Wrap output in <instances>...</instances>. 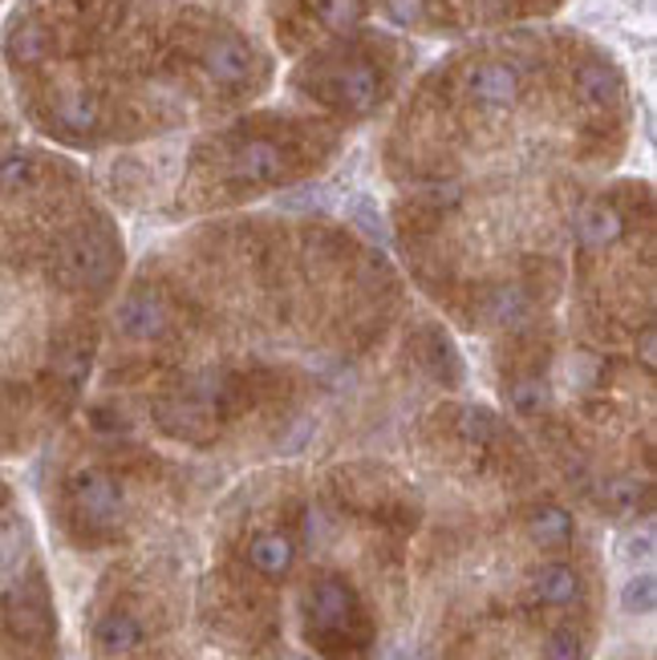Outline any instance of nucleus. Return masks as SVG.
Listing matches in <instances>:
<instances>
[{
	"label": "nucleus",
	"instance_id": "f257e3e1",
	"mask_svg": "<svg viewBox=\"0 0 657 660\" xmlns=\"http://www.w3.org/2000/svg\"><path fill=\"white\" fill-rule=\"evenodd\" d=\"M69 502H73L81 523H90L98 531L114 527L122 515V490L106 470H78L69 478Z\"/></svg>",
	"mask_w": 657,
	"mask_h": 660
},
{
	"label": "nucleus",
	"instance_id": "f03ea898",
	"mask_svg": "<svg viewBox=\"0 0 657 660\" xmlns=\"http://www.w3.org/2000/svg\"><path fill=\"white\" fill-rule=\"evenodd\" d=\"M467 93L475 106L484 110H508L520 98V73L503 61H479L467 73Z\"/></svg>",
	"mask_w": 657,
	"mask_h": 660
},
{
	"label": "nucleus",
	"instance_id": "7ed1b4c3",
	"mask_svg": "<svg viewBox=\"0 0 657 660\" xmlns=\"http://www.w3.org/2000/svg\"><path fill=\"white\" fill-rule=\"evenodd\" d=\"M228 171L240 183H276L284 174V150L276 143H243L231 155Z\"/></svg>",
	"mask_w": 657,
	"mask_h": 660
},
{
	"label": "nucleus",
	"instance_id": "20e7f679",
	"mask_svg": "<svg viewBox=\"0 0 657 660\" xmlns=\"http://www.w3.org/2000/svg\"><path fill=\"white\" fill-rule=\"evenodd\" d=\"M349 612H353V592L341 580H321L309 592V628H317V633L346 628Z\"/></svg>",
	"mask_w": 657,
	"mask_h": 660
},
{
	"label": "nucleus",
	"instance_id": "39448f33",
	"mask_svg": "<svg viewBox=\"0 0 657 660\" xmlns=\"http://www.w3.org/2000/svg\"><path fill=\"white\" fill-rule=\"evenodd\" d=\"M143 624L131 616V612H106L102 621L94 624V645L106 652V657H122V652H135L143 645Z\"/></svg>",
	"mask_w": 657,
	"mask_h": 660
},
{
	"label": "nucleus",
	"instance_id": "423d86ee",
	"mask_svg": "<svg viewBox=\"0 0 657 660\" xmlns=\"http://www.w3.org/2000/svg\"><path fill=\"white\" fill-rule=\"evenodd\" d=\"M532 595L548 607H568L580 595V576L568 564H544L532 576Z\"/></svg>",
	"mask_w": 657,
	"mask_h": 660
},
{
	"label": "nucleus",
	"instance_id": "0eeeda50",
	"mask_svg": "<svg viewBox=\"0 0 657 660\" xmlns=\"http://www.w3.org/2000/svg\"><path fill=\"white\" fill-rule=\"evenodd\" d=\"M248 564L260 576H284L293 568V539H284L281 531H264L248 543Z\"/></svg>",
	"mask_w": 657,
	"mask_h": 660
},
{
	"label": "nucleus",
	"instance_id": "6e6552de",
	"mask_svg": "<svg viewBox=\"0 0 657 660\" xmlns=\"http://www.w3.org/2000/svg\"><path fill=\"white\" fill-rule=\"evenodd\" d=\"M167 325V312L155 296H131V300L118 308V329L131 332V337H155Z\"/></svg>",
	"mask_w": 657,
	"mask_h": 660
},
{
	"label": "nucleus",
	"instance_id": "1a4fd4ad",
	"mask_svg": "<svg viewBox=\"0 0 657 660\" xmlns=\"http://www.w3.org/2000/svg\"><path fill=\"white\" fill-rule=\"evenodd\" d=\"M528 531H532V539L540 547H560V543L573 539V515L564 507H540L532 523H528Z\"/></svg>",
	"mask_w": 657,
	"mask_h": 660
},
{
	"label": "nucleus",
	"instance_id": "9d476101",
	"mask_svg": "<svg viewBox=\"0 0 657 660\" xmlns=\"http://www.w3.org/2000/svg\"><path fill=\"white\" fill-rule=\"evenodd\" d=\"M657 604V580H654V571L642 568V571H633L630 580L621 583V612L625 616H649Z\"/></svg>",
	"mask_w": 657,
	"mask_h": 660
},
{
	"label": "nucleus",
	"instance_id": "9b49d317",
	"mask_svg": "<svg viewBox=\"0 0 657 660\" xmlns=\"http://www.w3.org/2000/svg\"><path fill=\"white\" fill-rule=\"evenodd\" d=\"M25 527L21 523H0V583H9L21 571V559H25Z\"/></svg>",
	"mask_w": 657,
	"mask_h": 660
},
{
	"label": "nucleus",
	"instance_id": "f8f14e48",
	"mask_svg": "<svg viewBox=\"0 0 657 660\" xmlns=\"http://www.w3.org/2000/svg\"><path fill=\"white\" fill-rule=\"evenodd\" d=\"M110 264V251L94 239H81L78 248H69V276L73 280H94Z\"/></svg>",
	"mask_w": 657,
	"mask_h": 660
},
{
	"label": "nucleus",
	"instance_id": "ddd939ff",
	"mask_svg": "<svg viewBox=\"0 0 657 660\" xmlns=\"http://www.w3.org/2000/svg\"><path fill=\"white\" fill-rule=\"evenodd\" d=\"M496 413L484 410V406H467V410L458 413V434L467 437V442H491L496 437Z\"/></svg>",
	"mask_w": 657,
	"mask_h": 660
},
{
	"label": "nucleus",
	"instance_id": "4468645a",
	"mask_svg": "<svg viewBox=\"0 0 657 660\" xmlns=\"http://www.w3.org/2000/svg\"><path fill=\"white\" fill-rule=\"evenodd\" d=\"M544 660H585V640L577 628H556L544 640Z\"/></svg>",
	"mask_w": 657,
	"mask_h": 660
},
{
	"label": "nucleus",
	"instance_id": "2eb2a0df",
	"mask_svg": "<svg viewBox=\"0 0 657 660\" xmlns=\"http://www.w3.org/2000/svg\"><path fill=\"white\" fill-rule=\"evenodd\" d=\"M618 559L621 564H630V568H637V564H649L654 559V531L645 527V531H630L625 539L618 543Z\"/></svg>",
	"mask_w": 657,
	"mask_h": 660
},
{
	"label": "nucleus",
	"instance_id": "dca6fc26",
	"mask_svg": "<svg viewBox=\"0 0 657 660\" xmlns=\"http://www.w3.org/2000/svg\"><path fill=\"white\" fill-rule=\"evenodd\" d=\"M618 231H621V219L613 212L592 207L589 215H580V236H585V243H604V239H613Z\"/></svg>",
	"mask_w": 657,
	"mask_h": 660
},
{
	"label": "nucleus",
	"instance_id": "f3484780",
	"mask_svg": "<svg viewBox=\"0 0 657 660\" xmlns=\"http://www.w3.org/2000/svg\"><path fill=\"white\" fill-rule=\"evenodd\" d=\"M508 397L520 413H540L544 410V401H548V389H544L540 382H532V377H523V382L511 385Z\"/></svg>",
	"mask_w": 657,
	"mask_h": 660
},
{
	"label": "nucleus",
	"instance_id": "a211bd4d",
	"mask_svg": "<svg viewBox=\"0 0 657 660\" xmlns=\"http://www.w3.org/2000/svg\"><path fill=\"white\" fill-rule=\"evenodd\" d=\"M642 494H645V487L637 478H613V482H604V502L618 507V511H633Z\"/></svg>",
	"mask_w": 657,
	"mask_h": 660
},
{
	"label": "nucleus",
	"instance_id": "6ab92c4d",
	"mask_svg": "<svg viewBox=\"0 0 657 660\" xmlns=\"http://www.w3.org/2000/svg\"><path fill=\"white\" fill-rule=\"evenodd\" d=\"M353 224L362 227L365 236H382L386 239V219H382V212H377L374 203H370V198H358V203H353Z\"/></svg>",
	"mask_w": 657,
	"mask_h": 660
},
{
	"label": "nucleus",
	"instance_id": "aec40b11",
	"mask_svg": "<svg viewBox=\"0 0 657 660\" xmlns=\"http://www.w3.org/2000/svg\"><path fill=\"white\" fill-rule=\"evenodd\" d=\"M284 207H325V191H313V186H305V191H293V195L281 198Z\"/></svg>",
	"mask_w": 657,
	"mask_h": 660
},
{
	"label": "nucleus",
	"instance_id": "412c9836",
	"mask_svg": "<svg viewBox=\"0 0 657 660\" xmlns=\"http://www.w3.org/2000/svg\"><path fill=\"white\" fill-rule=\"evenodd\" d=\"M642 353H645V365H654V329L642 337Z\"/></svg>",
	"mask_w": 657,
	"mask_h": 660
},
{
	"label": "nucleus",
	"instance_id": "4be33fe9",
	"mask_svg": "<svg viewBox=\"0 0 657 660\" xmlns=\"http://www.w3.org/2000/svg\"><path fill=\"white\" fill-rule=\"evenodd\" d=\"M293 660H305V657H293Z\"/></svg>",
	"mask_w": 657,
	"mask_h": 660
}]
</instances>
